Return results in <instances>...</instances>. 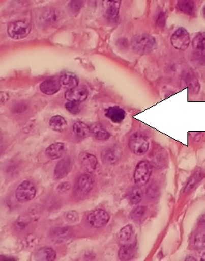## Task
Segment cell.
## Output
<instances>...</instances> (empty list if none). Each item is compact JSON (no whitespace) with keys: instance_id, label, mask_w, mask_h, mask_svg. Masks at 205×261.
<instances>
[{"instance_id":"cell-1","label":"cell","mask_w":205,"mask_h":261,"mask_svg":"<svg viewBox=\"0 0 205 261\" xmlns=\"http://www.w3.org/2000/svg\"><path fill=\"white\" fill-rule=\"evenodd\" d=\"M132 47L134 51L140 55L149 54L156 49V41L150 35H139L132 40Z\"/></svg>"},{"instance_id":"cell-2","label":"cell","mask_w":205,"mask_h":261,"mask_svg":"<svg viewBox=\"0 0 205 261\" xmlns=\"http://www.w3.org/2000/svg\"><path fill=\"white\" fill-rule=\"evenodd\" d=\"M153 172V167L146 160L139 162L134 172V182L138 187H143L149 182Z\"/></svg>"},{"instance_id":"cell-3","label":"cell","mask_w":205,"mask_h":261,"mask_svg":"<svg viewBox=\"0 0 205 261\" xmlns=\"http://www.w3.org/2000/svg\"><path fill=\"white\" fill-rule=\"evenodd\" d=\"M30 23L24 20L15 21L10 23L8 28V33L14 40H23L31 33Z\"/></svg>"},{"instance_id":"cell-4","label":"cell","mask_w":205,"mask_h":261,"mask_svg":"<svg viewBox=\"0 0 205 261\" xmlns=\"http://www.w3.org/2000/svg\"><path fill=\"white\" fill-rule=\"evenodd\" d=\"M128 146L131 151L136 155H143L149 150V141L144 135L136 133L131 136Z\"/></svg>"},{"instance_id":"cell-5","label":"cell","mask_w":205,"mask_h":261,"mask_svg":"<svg viewBox=\"0 0 205 261\" xmlns=\"http://www.w3.org/2000/svg\"><path fill=\"white\" fill-rule=\"evenodd\" d=\"M190 43V35L185 28H179L171 35V44L177 50L185 51L188 49Z\"/></svg>"},{"instance_id":"cell-6","label":"cell","mask_w":205,"mask_h":261,"mask_svg":"<svg viewBox=\"0 0 205 261\" xmlns=\"http://www.w3.org/2000/svg\"><path fill=\"white\" fill-rule=\"evenodd\" d=\"M36 195V186L29 180H25L21 182L15 192L16 199L20 202H29L34 199Z\"/></svg>"},{"instance_id":"cell-7","label":"cell","mask_w":205,"mask_h":261,"mask_svg":"<svg viewBox=\"0 0 205 261\" xmlns=\"http://www.w3.org/2000/svg\"><path fill=\"white\" fill-rule=\"evenodd\" d=\"M110 216L106 211L97 209L91 212L87 216V223L93 228H100L107 225L109 222Z\"/></svg>"},{"instance_id":"cell-8","label":"cell","mask_w":205,"mask_h":261,"mask_svg":"<svg viewBox=\"0 0 205 261\" xmlns=\"http://www.w3.org/2000/svg\"><path fill=\"white\" fill-rule=\"evenodd\" d=\"M121 0H102L104 15L110 22H117Z\"/></svg>"},{"instance_id":"cell-9","label":"cell","mask_w":205,"mask_h":261,"mask_svg":"<svg viewBox=\"0 0 205 261\" xmlns=\"http://www.w3.org/2000/svg\"><path fill=\"white\" fill-rule=\"evenodd\" d=\"M64 97L68 101H75V102H83L87 100L89 97V91L87 88L84 86H77L72 89H68L64 94Z\"/></svg>"},{"instance_id":"cell-10","label":"cell","mask_w":205,"mask_h":261,"mask_svg":"<svg viewBox=\"0 0 205 261\" xmlns=\"http://www.w3.org/2000/svg\"><path fill=\"white\" fill-rule=\"evenodd\" d=\"M79 162H80L82 168L87 173L94 172L98 166L97 158L93 155V153H87V152L80 153Z\"/></svg>"},{"instance_id":"cell-11","label":"cell","mask_w":205,"mask_h":261,"mask_svg":"<svg viewBox=\"0 0 205 261\" xmlns=\"http://www.w3.org/2000/svg\"><path fill=\"white\" fill-rule=\"evenodd\" d=\"M72 159L66 158L58 162L54 170V178L55 179H62L71 172L72 169Z\"/></svg>"},{"instance_id":"cell-12","label":"cell","mask_w":205,"mask_h":261,"mask_svg":"<svg viewBox=\"0 0 205 261\" xmlns=\"http://www.w3.org/2000/svg\"><path fill=\"white\" fill-rule=\"evenodd\" d=\"M189 245L192 249H205V227H200L196 231L192 233L189 241Z\"/></svg>"},{"instance_id":"cell-13","label":"cell","mask_w":205,"mask_h":261,"mask_svg":"<svg viewBox=\"0 0 205 261\" xmlns=\"http://www.w3.org/2000/svg\"><path fill=\"white\" fill-rule=\"evenodd\" d=\"M61 87V81L55 77L46 79L40 85V91L44 94L49 95V96L58 93Z\"/></svg>"},{"instance_id":"cell-14","label":"cell","mask_w":205,"mask_h":261,"mask_svg":"<svg viewBox=\"0 0 205 261\" xmlns=\"http://www.w3.org/2000/svg\"><path fill=\"white\" fill-rule=\"evenodd\" d=\"M93 186L94 179L93 177L91 176L90 174H82L78 179L76 189L79 195L85 196L92 191Z\"/></svg>"},{"instance_id":"cell-15","label":"cell","mask_w":205,"mask_h":261,"mask_svg":"<svg viewBox=\"0 0 205 261\" xmlns=\"http://www.w3.org/2000/svg\"><path fill=\"white\" fill-rule=\"evenodd\" d=\"M122 155L121 149L117 147L106 148L102 153L103 163L108 165H114L118 163Z\"/></svg>"},{"instance_id":"cell-16","label":"cell","mask_w":205,"mask_h":261,"mask_svg":"<svg viewBox=\"0 0 205 261\" xmlns=\"http://www.w3.org/2000/svg\"><path fill=\"white\" fill-rule=\"evenodd\" d=\"M66 152V146L62 142H55L51 144L46 149L45 154L51 160L61 159Z\"/></svg>"},{"instance_id":"cell-17","label":"cell","mask_w":205,"mask_h":261,"mask_svg":"<svg viewBox=\"0 0 205 261\" xmlns=\"http://www.w3.org/2000/svg\"><path fill=\"white\" fill-rule=\"evenodd\" d=\"M105 116L108 119L111 120L113 123H121L125 117L126 112L119 106H111L105 110Z\"/></svg>"},{"instance_id":"cell-18","label":"cell","mask_w":205,"mask_h":261,"mask_svg":"<svg viewBox=\"0 0 205 261\" xmlns=\"http://www.w3.org/2000/svg\"><path fill=\"white\" fill-rule=\"evenodd\" d=\"M60 81H61V86L67 89H72L79 85V79L76 75L72 72H62Z\"/></svg>"},{"instance_id":"cell-19","label":"cell","mask_w":205,"mask_h":261,"mask_svg":"<svg viewBox=\"0 0 205 261\" xmlns=\"http://www.w3.org/2000/svg\"><path fill=\"white\" fill-rule=\"evenodd\" d=\"M36 260L52 261L56 258L55 250L51 248H42L34 254Z\"/></svg>"},{"instance_id":"cell-20","label":"cell","mask_w":205,"mask_h":261,"mask_svg":"<svg viewBox=\"0 0 205 261\" xmlns=\"http://www.w3.org/2000/svg\"><path fill=\"white\" fill-rule=\"evenodd\" d=\"M72 235V230L70 227H57L51 231V240L61 242L69 238Z\"/></svg>"},{"instance_id":"cell-21","label":"cell","mask_w":205,"mask_h":261,"mask_svg":"<svg viewBox=\"0 0 205 261\" xmlns=\"http://www.w3.org/2000/svg\"><path fill=\"white\" fill-rule=\"evenodd\" d=\"M49 125L54 131L58 133L65 132L68 129V125L66 120L60 115L54 116L50 119Z\"/></svg>"},{"instance_id":"cell-22","label":"cell","mask_w":205,"mask_h":261,"mask_svg":"<svg viewBox=\"0 0 205 261\" xmlns=\"http://www.w3.org/2000/svg\"><path fill=\"white\" fill-rule=\"evenodd\" d=\"M205 177L204 173L202 172L201 170H196V172L193 173L192 176L190 177L186 186L185 188V193H189L190 191H193L196 188V186L201 182L202 179Z\"/></svg>"},{"instance_id":"cell-23","label":"cell","mask_w":205,"mask_h":261,"mask_svg":"<svg viewBox=\"0 0 205 261\" xmlns=\"http://www.w3.org/2000/svg\"><path fill=\"white\" fill-rule=\"evenodd\" d=\"M91 134L94 136L96 139L99 141L107 140L111 137L109 132L106 130L104 127L99 123L93 124L91 126Z\"/></svg>"},{"instance_id":"cell-24","label":"cell","mask_w":205,"mask_h":261,"mask_svg":"<svg viewBox=\"0 0 205 261\" xmlns=\"http://www.w3.org/2000/svg\"><path fill=\"white\" fill-rule=\"evenodd\" d=\"M192 47L199 55L205 56V33H199L192 40Z\"/></svg>"},{"instance_id":"cell-25","label":"cell","mask_w":205,"mask_h":261,"mask_svg":"<svg viewBox=\"0 0 205 261\" xmlns=\"http://www.w3.org/2000/svg\"><path fill=\"white\" fill-rule=\"evenodd\" d=\"M73 132L79 138H86L90 135L91 128L83 121H77L73 125Z\"/></svg>"},{"instance_id":"cell-26","label":"cell","mask_w":205,"mask_h":261,"mask_svg":"<svg viewBox=\"0 0 205 261\" xmlns=\"http://www.w3.org/2000/svg\"><path fill=\"white\" fill-rule=\"evenodd\" d=\"M135 255V246L133 244H125L119 251V258L121 260H130Z\"/></svg>"},{"instance_id":"cell-27","label":"cell","mask_w":205,"mask_h":261,"mask_svg":"<svg viewBox=\"0 0 205 261\" xmlns=\"http://www.w3.org/2000/svg\"><path fill=\"white\" fill-rule=\"evenodd\" d=\"M178 9L186 15H193L195 12V2L194 0H178L177 3Z\"/></svg>"},{"instance_id":"cell-28","label":"cell","mask_w":205,"mask_h":261,"mask_svg":"<svg viewBox=\"0 0 205 261\" xmlns=\"http://www.w3.org/2000/svg\"><path fill=\"white\" fill-rule=\"evenodd\" d=\"M142 198H143L142 191L139 188H133L128 194V199L132 204H138L139 202H141Z\"/></svg>"},{"instance_id":"cell-29","label":"cell","mask_w":205,"mask_h":261,"mask_svg":"<svg viewBox=\"0 0 205 261\" xmlns=\"http://www.w3.org/2000/svg\"><path fill=\"white\" fill-rule=\"evenodd\" d=\"M132 225H127L121 229L119 233V240L121 243H126L130 240L132 236Z\"/></svg>"},{"instance_id":"cell-30","label":"cell","mask_w":205,"mask_h":261,"mask_svg":"<svg viewBox=\"0 0 205 261\" xmlns=\"http://www.w3.org/2000/svg\"><path fill=\"white\" fill-rule=\"evenodd\" d=\"M188 87L190 89L192 93H193V94H197L199 92V89H200V85H199V81H198L196 76H195V75H188Z\"/></svg>"},{"instance_id":"cell-31","label":"cell","mask_w":205,"mask_h":261,"mask_svg":"<svg viewBox=\"0 0 205 261\" xmlns=\"http://www.w3.org/2000/svg\"><path fill=\"white\" fill-rule=\"evenodd\" d=\"M146 211H147V209H146L145 206H137L136 208L134 209V210L131 212V219L133 220L134 221H139V220H141L142 218L143 217V216H144Z\"/></svg>"},{"instance_id":"cell-32","label":"cell","mask_w":205,"mask_h":261,"mask_svg":"<svg viewBox=\"0 0 205 261\" xmlns=\"http://www.w3.org/2000/svg\"><path fill=\"white\" fill-rule=\"evenodd\" d=\"M65 108L69 112L70 114L73 115H77L80 112V106L79 103L75 102V101H68L65 104Z\"/></svg>"},{"instance_id":"cell-33","label":"cell","mask_w":205,"mask_h":261,"mask_svg":"<svg viewBox=\"0 0 205 261\" xmlns=\"http://www.w3.org/2000/svg\"><path fill=\"white\" fill-rule=\"evenodd\" d=\"M66 219L69 223H75L79 219V215H78L77 212L72 211V212L67 213Z\"/></svg>"},{"instance_id":"cell-34","label":"cell","mask_w":205,"mask_h":261,"mask_svg":"<svg viewBox=\"0 0 205 261\" xmlns=\"http://www.w3.org/2000/svg\"><path fill=\"white\" fill-rule=\"evenodd\" d=\"M71 11L73 12H78L81 8V3L79 0H72L69 5Z\"/></svg>"},{"instance_id":"cell-35","label":"cell","mask_w":205,"mask_h":261,"mask_svg":"<svg viewBox=\"0 0 205 261\" xmlns=\"http://www.w3.org/2000/svg\"><path fill=\"white\" fill-rule=\"evenodd\" d=\"M165 14L164 12H160L159 14L158 17H157V20H156V23L159 26H164L165 24Z\"/></svg>"},{"instance_id":"cell-36","label":"cell","mask_w":205,"mask_h":261,"mask_svg":"<svg viewBox=\"0 0 205 261\" xmlns=\"http://www.w3.org/2000/svg\"><path fill=\"white\" fill-rule=\"evenodd\" d=\"M70 188H71V186H70L68 182H63V184H60L58 186V191H61L62 193H64V192L69 191Z\"/></svg>"},{"instance_id":"cell-37","label":"cell","mask_w":205,"mask_h":261,"mask_svg":"<svg viewBox=\"0 0 205 261\" xmlns=\"http://www.w3.org/2000/svg\"><path fill=\"white\" fill-rule=\"evenodd\" d=\"M198 224H199V227H205V212L200 216V217L199 218V220H198Z\"/></svg>"},{"instance_id":"cell-38","label":"cell","mask_w":205,"mask_h":261,"mask_svg":"<svg viewBox=\"0 0 205 261\" xmlns=\"http://www.w3.org/2000/svg\"><path fill=\"white\" fill-rule=\"evenodd\" d=\"M185 260H196V259H195V258L192 257V256H188V257H187V259H185Z\"/></svg>"},{"instance_id":"cell-39","label":"cell","mask_w":205,"mask_h":261,"mask_svg":"<svg viewBox=\"0 0 205 261\" xmlns=\"http://www.w3.org/2000/svg\"><path fill=\"white\" fill-rule=\"evenodd\" d=\"M202 14H203V18L205 19V6L203 7V10H202Z\"/></svg>"},{"instance_id":"cell-40","label":"cell","mask_w":205,"mask_h":261,"mask_svg":"<svg viewBox=\"0 0 205 261\" xmlns=\"http://www.w3.org/2000/svg\"><path fill=\"white\" fill-rule=\"evenodd\" d=\"M201 261H205V252L202 255L201 259H200Z\"/></svg>"}]
</instances>
